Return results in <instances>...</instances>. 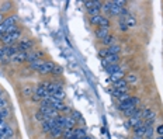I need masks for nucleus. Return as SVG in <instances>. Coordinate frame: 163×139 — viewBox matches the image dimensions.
Instances as JSON below:
<instances>
[{
    "mask_svg": "<svg viewBox=\"0 0 163 139\" xmlns=\"http://www.w3.org/2000/svg\"><path fill=\"white\" fill-rule=\"evenodd\" d=\"M125 23H126V25H128V28H132V27H135L136 25V20H135L132 16H128L125 18Z\"/></svg>",
    "mask_w": 163,
    "mask_h": 139,
    "instance_id": "19",
    "label": "nucleus"
},
{
    "mask_svg": "<svg viewBox=\"0 0 163 139\" xmlns=\"http://www.w3.org/2000/svg\"><path fill=\"white\" fill-rule=\"evenodd\" d=\"M156 139H163V135H158V138Z\"/></svg>",
    "mask_w": 163,
    "mask_h": 139,
    "instance_id": "49",
    "label": "nucleus"
},
{
    "mask_svg": "<svg viewBox=\"0 0 163 139\" xmlns=\"http://www.w3.org/2000/svg\"><path fill=\"white\" fill-rule=\"evenodd\" d=\"M152 135H153V128H152V127H146V131H145V135H143V136L151 139Z\"/></svg>",
    "mask_w": 163,
    "mask_h": 139,
    "instance_id": "32",
    "label": "nucleus"
},
{
    "mask_svg": "<svg viewBox=\"0 0 163 139\" xmlns=\"http://www.w3.org/2000/svg\"><path fill=\"white\" fill-rule=\"evenodd\" d=\"M125 80H126V83H128V84H129V83L132 84V83H135L136 80H138V77H136V74H135V73H129L128 76H126Z\"/></svg>",
    "mask_w": 163,
    "mask_h": 139,
    "instance_id": "28",
    "label": "nucleus"
},
{
    "mask_svg": "<svg viewBox=\"0 0 163 139\" xmlns=\"http://www.w3.org/2000/svg\"><path fill=\"white\" fill-rule=\"evenodd\" d=\"M126 91H128V87H126V89H114L113 96H115V97H121L122 94H125Z\"/></svg>",
    "mask_w": 163,
    "mask_h": 139,
    "instance_id": "24",
    "label": "nucleus"
},
{
    "mask_svg": "<svg viewBox=\"0 0 163 139\" xmlns=\"http://www.w3.org/2000/svg\"><path fill=\"white\" fill-rule=\"evenodd\" d=\"M70 117H72L76 122H82V121H83V117H82V114L79 111H72V115H70Z\"/></svg>",
    "mask_w": 163,
    "mask_h": 139,
    "instance_id": "23",
    "label": "nucleus"
},
{
    "mask_svg": "<svg viewBox=\"0 0 163 139\" xmlns=\"http://www.w3.org/2000/svg\"><path fill=\"white\" fill-rule=\"evenodd\" d=\"M126 86H128V83H126L125 79H120V80H117L114 84L115 89H126Z\"/></svg>",
    "mask_w": 163,
    "mask_h": 139,
    "instance_id": "17",
    "label": "nucleus"
},
{
    "mask_svg": "<svg viewBox=\"0 0 163 139\" xmlns=\"http://www.w3.org/2000/svg\"><path fill=\"white\" fill-rule=\"evenodd\" d=\"M75 125H76V121H75L72 117H66V119H65V129H75Z\"/></svg>",
    "mask_w": 163,
    "mask_h": 139,
    "instance_id": "11",
    "label": "nucleus"
},
{
    "mask_svg": "<svg viewBox=\"0 0 163 139\" xmlns=\"http://www.w3.org/2000/svg\"><path fill=\"white\" fill-rule=\"evenodd\" d=\"M53 98H56V100H59V101H62L63 98H65V93H63V90H58L56 93L52 96Z\"/></svg>",
    "mask_w": 163,
    "mask_h": 139,
    "instance_id": "30",
    "label": "nucleus"
},
{
    "mask_svg": "<svg viewBox=\"0 0 163 139\" xmlns=\"http://www.w3.org/2000/svg\"><path fill=\"white\" fill-rule=\"evenodd\" d=\"M4 127H6V122H4V118L0 115V129H4Z\"/></svg>",
    "mask_w": 163,
    "mask_h": 139,
    "instance_id": "46",
    "label": "nucleus"
},
{
    "mask_svg": "<svg viewBox=\"0 0 163 139\" xmlns=\"http://www.w3.org/2000/svg\"><path fill=\"white\" fill-rule=\"evenodd\" d=\"M122 7L120 4H117V2H111V7H110V14L111 16H120Z\"/></svg>",
    "mask_w": 163,
    "mask_h": 139,
    "instance_id": "6",
    "label": "nucleus"
},
{
    "mask_svg": "<svg viewBox=\"0 0 163 139\" xmlns=\"http://www.w3.org/2000/svg\"><path fill=\"white\" fill-rule=\"evenodd\" d=\"M61 72H62L61 68H56V66H55V69H53L52 73H53V74H61Z\"/></svg>",
    "mask_w": 163,
    "mask_h": 139,
    "instance_id": "47",
    "label": "nucleus"
},
{
    "mask_svg": "<svg viewBox=\"0 0 163 139\" xmlns=\"http://www.w3.org/2000/svg\"><path fill=\"white\" fill-rule=\"evenodd\" d=\"M3 135L6 136V138H11L13 136V129H11V127H10V125H6V127H4V129H3Z\"/></svg>",
    "mask_w": 163,
    "mask_h": 139,
    "instance_id": "21",
    "label": "nucleus"
},
{
    "mask_svg": "<svg viewBox=\"0 0 163 139\" xmlns=\"http://www.w3.org/2000/svg\"><path fill=\"white\" fill-rule=\"evenodd\" d=\"M75 138L76 139H82L86 136V129L85 128H75Z\"/></svg>",
    "mask_w": 163,
    "mask_h": 139,
    "instance_id": "13",
    "label": "nucleus"
},
{
    "mask_svg": "<svg viewBox=\"0 0 163 139\" xmlns=\"http://www.w3.org/2000/svg\"><path fill=\"white\" fill-rule=\"evenodd\" d=\"M31 100H33L34 103H37V101H41L42 98H41L40 96H37V94H33V97H31Z\"/></svg>",
    "mask_w": 163,
    "mask_h": 139,
    "instance_id": "45",
    "label": "nucleus"
},
{
    "mask_svg": "<svg viewBox=\"0 0 163 139\" xmlns=\"http://www.w3.org/2000/svg\"><path fill=\"white\" fill-rule=\"evenodd\" d=\"M120 51H121V48H120V45H111L107 48V52H108V55H118Z\"/></svg>",
    "mask_w": 163,
    "mask_h": 139,
    "instance_id": "14",
    "label": "nucleus"
},
{
    "mask_svg": "<svg viewBox=\"0 0 163 139\" xmlns=\"http://www.w3.org/2000/svg\"><path fill=\"white\" fill-rule=\"evenodd\" d=\"M120 28H121V31H126V30H128V25H126V23H125V18H120Z\"/></svg>",
    "mask_w": 163,
    "mask_h": 139,
    "instance_id": "33",
    "label": "nucleus"
},
{
    "mask_svg": "<svg viewBox=\"0 0 163 139\" xmlns=\"http://www.w3.org/2000/svg\"><path fill=\"white\" fill-rule=\"evenodd\" d=\"M21 33H20V30H17V31H14V33H10V34H4L3 37H2V41H3V44L6 46L8 45H14V42L20 38Z\"/></svg>",
    "mask_w": 163,
    "mask_h": 139,
    "instance_id": "1",
    "label": "nucleus"
},
{
    "mask_svg": "<svg viewBox=\"0 0 163 139\" xmlns=\"http://www.w3.org/2000/svg\"><path fill=\"white\" fill-rule=\"evenodd\" d=\"M87 13H89V16H90V17H94V16H100V8H96V7L87 8Z\"/></svg>",
    "mask_w": 163,
    "mask_h": 139,
    "instance_id": "27",
    "label": "nucleus"
},
{
    "mask_svg": "<svg viewBox=\"0 0 163 139\" xmlns=\"http://www.w3.org/2000/svg\"><path fill=\"white\" fill-rule=\"evenodd\" d=\"M35 119H37V121H41V122H44V121H46V118H45V117H44L42 114H41V112L35 114Z\"/></svg>",
    "mask_w": 163,
    "mask_h": 139,
    "instance_id": "37",
    "label": "nucleus"
},
{
    "mask_svg": "<svg viewBox=\"0 0 163 139\" xmlns=\"http://www.w3.org/2000/svg\"><path fill=\"white\" fill-rule=\"evenodd\" d=\"M129 101L132 103V106H134V107H136V106L139 104V98H138V97H131Z\"/></svg>",
    "mask_w": 163,
    "mask_h": 139,
    "instance_id": "38",
    "label": "nucleus"
},
{
    "mask_svg": "<svg viewBox=\"0 0 163 139\" xmlns=\"http://www.w3.org/2000/svg\"><path fill=\"white\" fill-rule=\"evenodd\" d=\"M106 61L110 62L111 65H117V63H118V61H120V56H118V55H107Z\"/></svg>",
    "mask_w": 163,
    "mask_h": 139,
    "instance_id": "16",
    "label": "nucleus"
},
{
    "mask_svg": "<svg viewBox=\"0 0 163 139\" xmlns=\"http://www.w3.org/2000/svg\"><path fill=\"white\" fill-rule=\"evenodd\" d=\"M98 27H104V28H108L110 27V21H108V18L104 16H101V18H100V23H98Z\"/></svg>",
    "mask_w": 163,
    "mask_h": 139,
    "instance_id": "20",
    "label": "nucleus"
},
{
    "mask_svg": "<svg viewBox=\"0 0 163 139\" xmlns=\"http://www.w3.org/2000/svg\"><path fill=\"white\" fill-rule=\"evenodd\" d=\"M27 52H17L14 56H11V62H16V63H23V62L27 61Z\"/></svg>",
    "mask_w": 163,
    "mask_h": 139,
    "instance_id": "4",
    "label": "nucleus"
},
{
    "mask_svg": "<svg viewBox=\"0 0 163 139\" xmlns=\"http://www.w3.org/2000/svg\"><path fill=\"white\" fill-rule=\"evenodd\" d=\"M118 98H120V101L122 103V101H126V100H129V98H131V96H128V94L125 93V94H122L121 97H118Z\"/></svg>",
    "mask_w": 163,
    "mask_h": 139,
    "instance_id": "42",
    "label": "nucleus"
},
{
    "mask_svg": "<svg viewBox=\"0 0 163 139\" xmlns=\"http://www.w3.org/2000/svg\"><path fill=\"white\" fill-rule=\"evenodd\" d=\"M155 131H156L158 135H163V124H162V125H158V128H156Z\"/></svg>",
    "mask_w": 163,
    "mask_h": 139,
    "instance_id": "43",
    "label": "nucleus"
},
{
    "mask_svg": "<svg viewBox=\"0 0 163 139\" xmlns=\"http://www.w3.org/2000/svg\"><path fill=\"white\" fill-rule=\"evenodd\" d=\"M121 74H122V72L120 70V72H117V74H111V79L117 82V80H120V77H121Z\"/></svg>",
    "mask_w": 163,
    "mask_h": 139,
    "instance_id": "39",
    "label": "nucleus"
},
{
    "mask_svg": "<svg viewBox=\"0 0 163 139\" xmlns=\"http://www.w3.org/2000/svg\"><path fill=\"white\" fill-rule=\"evenodd\" d=\"M4 51H6V55H7L8 58H11V56H14L17 52H20L18 51V46H16V45H8V46H4Z\"/></svg>",
    "mask_w": 163,
    "mask_h": 139,
    "instance_id": "7",
    "label": "nucleus"
},
{
    "mask_svg": "<svg viewBox=\"0 0 163 139\" xmlns=\"http://www.w3.org/2000/svg\"><path fill=\"white\" fill-rule=\"evenodd\" d=\"M53 69H55V65H53L52 62H46L44 61V63H42V66L40 68V72L41 74H48V73H52Z\"/></svg>",
    "mask_w": 163,
    "mask_h": 139,
    "instance_id": "2",
    "label": "nucleus"
},
{
    "mask_svg": "<svg viewBox=\"0 0 163 139\" xmlns=\"http://www.w3.org/2000/svg\"><path fill=\"white\" fill-rule=\"evenodd\" d=\"M11 3L10 2H4V3H2V6H0V13L3 14V13H6V11H10L11 10Z\"/></svg>",
    "mask_w": 163,
    "mask_h": 139,
    "instance_id": "15",
    "label": "nucleus"
},
{
    "mask_svg": "<svg viewBox=\"0 0 163 139\" xmlns=\"http://www.w3.org/2000/svg\"><path fill=\"white\" fill-rule=\"evenodd\" d=\"M131 108H135L134 106H132V103L129 101V100H126V101H122V103H120L118 104V110H121V111H128V110H131Z\"/></svg>",
    "mask_w": 163,
    "mask_h": 139,
    "instance_id": "9",
    "label": "nucleus"
},
{
    "mask_svg": "<svg viewBox=\"0 0 163 139\" xmlns=\"http://www.w3.org/2000/svg\"><path fill=\"white\" fill-rule=\"evenodd\" d=\"M63 131H65V129H62V128H59V127L53 128L52 131H51V136H52L53 139H58V138H61V136L63 135Z\"/></svg>",
    "mask_w": 163,
    "mask_h": 139,
    "instance_id": "10",
    "label": "nucleus"
},
{
    "mask_svg": "<svg viewBox=\"0 0 163 139\" xmlns=\"http://www.w3.org/2000/svg\"><path fill=\"white\" fill-rule=\"evenodd\" d=\"M110 7H111V2H106V3H103L101 10H104V11H107V13H110Z\"/></svg>",
    "mask_w": 163,
    "mask_h": 139,
    "instance_id": "35",
    "label": "nucleus"
},
{
    "mask_svg": "<svg viewBox=\"0 0 163 139\" xmlns=\"http://www.w3.org/2000/svg\"><path fill=\"white\" fill-rule=\"evenodd\" d=\"M98 55H100V56H104V58H107V55H108V52H107V48H104V49H100V51H98Z\"/></svg>",
    "mask_w": 163,
    "mask_h": 139,
    "instance_id": "40",
    "label": "nucleus"
},
{
    "mask_svg": "<svg viewBox=\"0 0 163 139\" xmlns=\"http://www.w3.org/2000/svg\"><path fill=\"white\" fill-rule=\"evenodd\" d=\"M0 115L3 117L4 119L6 118H8V115H10V111H8V107H6V108H2L0 110Z\"/></svg>",
    "mask_w": 163,
    "mask_h": 139,
    "instance_id": "31",
    "label": "nucleus"
},
{
    "mask_svg": "<svg viewBox=\"0 0 163 139\" xmlns=\"http://www.w3.org/2000/svg\"><path fill=\"white\" fill-rule=\"evenodd\" d=\"M62 136H63L65 139H72L75 136V131H73V129H65Z\"/></svg>",
    "mask_w": 163,
    "mask_h": 139,
    "instance_id": "25",
    "label": "nucleus"
},
{
    "mask_svg": "<svg viewBox=\"0 0 163 139\" xmlns=\"http://www.w3.org/2000/svg\"><path fill=\"white\" fill-rule=\"evenodd\" d=\"M6 56H7V55H6V51H4V48H0V62H2V63L4 62Z\"/></svg>",
    "mask_w": 163,
    "mask_h": 139,
    "instance_id": "36",
    "label": "nucleus"
},
{
    "mask_svg": "<svg viewBox=\"0 0 163 139\" xmlns=\"http://www.w3.org/2000/svg\"><path fill=\"white\" fill-rule=\"evenodd\" d=\"M0 97H3V91L0 90Z\"/></svg>",
    "mask_w": 163,
    "mask_h": 139,
    "instance_id": "51",
    "label": "nucleus"
},
{
    "mask_svg": "<svg viewBox=\"0 0 163 139\" xmlns=\"http://www.w3.org/2000/svg\"><path fill=\"white\" fill-rule=\"evenodd\" d=\"M100 18H101V16H94V17H90V23L94 25H98V23H100Z\"/></svg>",
    "mask_w": 163,
    "mask_h": 139,
    "instance_id": "34",
    "label": "nucleus"
},
{
    "mask_svg": "<svg viewBox=\"0 0 163 139\" xmlns=\"http://www.w3.org/2000/svg\"><path fill=\"white\" fill-rule=\"evenodd\" d=\"M83 4L86 6V8H91V7H93V2H91V0H86V2H83Z\"/></svg>",
    "mask_w": 163,
    "mask_h": 139,
    "instance_id": "44",
    "label": "nucleus"
},
{
    "mask_svg": "<svg viewBox=\"0 0 163 139\" xmlns=\"http://www.w3.org/2000/svg\"><path fill=\"white\" fill-rule=\"evenodd\" d=\"M52 124L49 122V119H46V121H44L42 122V132L44 134H51V131H52Z\"/></svg>",
    "mask_w": 163,
    "mask_h": 139,
    "instance_id": "12",
    "label": "nucleus"
},
{
    "mask_svg": "<svg viewBox=\"0 0 163 139\" xmlns=\"http://www.w3.org/2000/svg\"><path fill=\"white\" fill-rule=\"evenodd\" d=\"M42 63H44V61H41V59H38V61H35V62H33V63H30V66H31V69H34V70H40V68L42 66Z\"/></svg>",
    "mask_w": 163,
    "mask_h": 139,
    "instance_id": "22",
    "label": "nucleus"
},
{
    "mask_svg": "<svg viewBox=\"0 0 163 139\" xmlns=\"http://www.w3.org/2000/svg\"><path fill=\"white\" fill-rule=\"evenodd\" d=\"M145 131H146V125H145L143 122L141 124L139 127L134 128V134H135V136H138V138H141V136L145 135Z\"/></svg>",
    "mask_w": 163,
    "mask_h": 139,
    "instance_id": "8",
    "label": "nucleus"
},
{
    "mask_svg": "<svg viewBox=\"0 0 163 139\" xmlns=\"http://www.w3.org/2000/svg\"><path fill=\"white\" fill-rule=\"evenodd\" d=\"M34 46V42L30 41V39H21L20 44H18V51L20 52H27L30 48Z\"/></svg>",
    "mask_w": 163,
    "mask_h": 139,
    "instance_id": "3",
    "label": "nucleus"
},
{
    "mask_svg": "<svg viewBox=\"0 0 163 139\" xmlns=\"http://www.w3.org/2000/svg\"><path fill=\"white\" fill-rule=\"evenodd\" d=\"M152 112H153V111H152V108L146 107V108L142 111V119H148V118H149V117L152 115Z\"/></svg>",
    "mask_w": 163,
    "mask_h": 139,
    "instance_id": "26",
    "label": "nucleus"
},
{
    "mask_svg": "<svg viewBox=\"0 0 163 139\" xmlns=\"http://www.w3.org/2000/svg\"><path fill=\"white\" fill-rule=\"evenodd\" d=\"M7 107V103H6V100H4L3 97H0V110L2 108H6Z\"/></svg>",
    "mask_w": 163,
    "mask_h": 139,
    "instance_id": "41",
    "label": "nucleus"
},
{
    "mask_svg": "<svg viewBox=\"0 0 163 139\" xmlns=\"http://www.w3.org/2000/svg\"><path fill=\"white\" fill-rule=\"evenodd\" d=\"M103 44H104V45H108V46L114 45V44H115V37H114V35H108L107 38L103 39Z\"/></svg>",
    "mask_w": 163,
    "mask_h": 139,
    "instance_id": "18",
    "label": "nucleus"
},
{
    "mask_svg": "<svg viewBox=\"0 0 163 139\" xmlns=\"http://www.w3.org/2000/svg\"><path fill=\"white\" fill-rule=\"evenodd\" d=\"M72 139H76V138H75V136H73V138H72Z\"/></svg>",
    "mask_w": 163,
    "mask_h": 139,
    "instance_id": "53",
    "label": "nucleus"
},
{
    "mask_svg": "<svg viewBox=\"0 0 163 139\" xmlns=\"http://www.w3.org/2000/svg\"><path fill=\"white\" fill-rule=\"evenodd\" d=\"M2 23H3V14L0 13V24H2Z\"/></svg>",
    "mask_w": 163,
    "mask_h": 139,
    "instance_id": "48",
    "label": "nucleus"
},
{
    "mask_svg": "<svg viewBox=\"0 0 163 139\" xmlns=\"http://www.w3.org/2000/svg\"><path fill=\"white\" fill-rule=\"evenodd\" d=\"M134 139H141V138H136V136H135V138H134Z\"/></svg>",
    "mask_w": 163,
    "mask_h": 139,
    "instance_id": "52",
    "label": "nucleus"
},
{
    "mask_svg": "<svg viewBox=\"0 0 163 139\" xmlns=\"http://www.w3.org/2000/svg\"><path fill=\"white\" fill-rule=\"evenodd\" d=\"M110 35V33H108V28H104V27H100V28H97V31H96V37L98 38V39H104V38H107Z\"/></svg>",
    "mask_w": 163,
    "mask_h": 139,
    "instance_id": "5",
    "label": "nucleus"
},
{
    "mask_svg": "<svg viewBox=\"0 0 163 139\" xmlns=\"http://www.w3.org/2000/svg\"><path fill=\"white\" fill-rule=\"evenodd\" d=\"M107 72H108L110 74H114L115 72H120L118 65H111V66H107Z\"/></svg>",
    "mask_w": 163,
    "mask_h": 139,
    "instance_id": "29",
    "label": "nucleus"
},
{
    "mask_svg": "<svg viewBox=\"0 0 163 139\" xmlns=\"http://www.w3.org/2000/svg\"><path fill=\"white\" fill-rule=\"evenodd\" d=\"M82 139H91V138H90V136H87V135H86L85 138H82Z\"/></svg>",
    "mask_w": 163,
    "mask_h": 139,
    "instance_id": "50",
    "label": "nucleus"
}]
</instances>
